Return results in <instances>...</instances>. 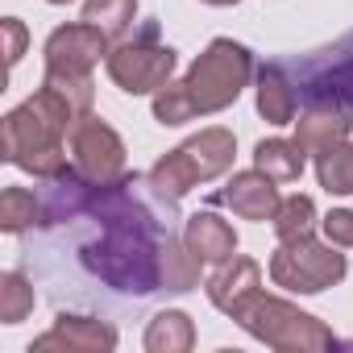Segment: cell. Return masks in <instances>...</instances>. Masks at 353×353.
Masks as SVG:
<instances>
[{
  "instance_id": "1",
  "label": "cell",
  "mask_w": 353,
  "mask_h": 353,
  "mask_svg": "<svg viewBox=\"0 0 353 353\" xmlns=\"http://www.w3.org/2000/svg\"><path fill=\"white\" fill-rule=\"evenodd\" d=\"M133 179L125 174L121 183H108L92 200V216L104 225L100 241L83 245V266L104 279L117 291L129 295H154L162 283V250H166V225L129 192Z\"/></svg>"
},
{
  "instance_id": "2",
  "label": "cell",
  "mask_w": 353,
  "mask_h": 353,
  "mask_svg": "<svg viewBox=\"0 0 353 353\" xmlns=\"http://www.w3.org/2000/svg\"><path fill=\"white\" fill-rule=\"evenodd\" d=\"M254 75V59L241 42L233 38H216L208 42V50L192 63V71L179 83H166L154 96V121L158 125H188L196 117H212L221 108H229Z\"/></svg>"
},
{
  "instance_id": "3",
  "label": "cell",
  "mask_w": 353,
  "mask_h": 353,
  "mask_svg": "<svg viewBox=\"0 0 353 353\" xmlns=\"http://www.w3.org/2000/svg\"><path fill=\"white\" fill-rule=\"evenodd\" d=\"M75 108L54 92V88H38L26 104H17L5 125H0V150L5 162L21 166L34 179H54L67 170V150L63 137H71L75 129Z\"/></svg>"
},
{
  "instance_id": "4",
  "label": "cell",
  "mask_w": 353,
  "mask_h": 353,
  "mask_svg": "<svg viewBox=\"0 0 353 353\" xmlns=\"http://www.w3.org/2000/svg\"><path fill=\"white\" fill-rule=\"evenodd\" d=\"M233 154H237V137L221 125L212 129H200L196 137H188L179 150H170L166 158H158L145 174V183L158 200L174 204L183 200L196 183H208L216 174H225L233 166Z\"/></svg>"
},
{
  "instance_id": "5",
  "label": "cell",
  "mask_w": 353,
  "mask_h": 353,
  "mask_svg": "<svg viewBox=\"0 0 353 353\" xmlns=\"http://www.w3.org/2000/svg\"><path fill=\"white\" fill-rule=\"evenodd\" d=\"M233 320L258 336L262 345L279 349V353H324V349H336V336L328 324H320L316 316L299 312L295 303L279 299V295H266V291H254L237 312Z\"/></svg>"
},
{
  "instance_id": "6",
  "label": "cell",
  "mask_w": 353,
  "mask_h": 353,
  "mask_svg": "<svg viewBox=\"0 0 353 353\" xmlns=\"http://www.w3.org/2000/svg\"><path fill=\"white\" fill-rule=\"evenodd\" d=\"M349 262L341 254V245L332 241H316L299 237V241H279V250L270 254V283L295 295H316L324 287H336L345 279Z\"/></svg>"
},
{
  "instance_id": "7",
  "label": "cell",
  "mask_w": 353,
  "mask_h": 353,
  "mask_svg": "<svg viewBox=\"0 0 353 353\" xmlns=\"http://www.w3.org/2000/svg\"><path fill=\"white\" fill-rule=\"evenodd\" d=\"M104 67H108V75H112V83L121 92H129V96H158L170 83L174 67H179V54H174L170 46H162L154 26H150L141 38L117 42L112 54L104 59Z\"/></svg>"
},
{
  "instance_id": "8",
  "label": "cell",
  "mask_w": 353,
  "mask_h": 353,
  "mask_svg": "<svg viewBox=\"0 0 353 353\" xmlns=\"http://www.w3.org/2000/svg\"><path fill=\"white\" fill-rule=\"evenodd\" d=\"M71 166L96 188L121 183L125 179V141L117 137L112 125H104L96 112H88L71 129Z\"/></svg>"
},
{
  "instance_id": "9",
  "label": "cell",
  "mask_w": 353,
  "mask_h": 353,
  "mask_svg": "<svg viewBox=\"0 0 353 353\" xmlns=\"http://www.w3.org/2000/svg\"><path fill=\"white\" fill-rule=\"evenodd\" d=\"M112 38L88 21H71V26H59L50 38H46V71H63V75H92L100 59L112 54Z\"/></svg>"
},
{
  "instance_id": "10",
  "label": "cell",
  "mask_w": 353,
  "mask_h": 353,
  "mask_svg": "<svg viewBox=\"0 0 353 353\" xmlns=\"http://www.w3.org/2000/svg\"><path fill=\"white\" fill-rule=\"evenodd\" d=\"M295 88L307 104H341L353 112V38H345L336 50H324L320 59H312L299 71Z\"/></svg>"
},
{
  "instance_id": "11",
  "label": "cell",
  "mask_w": 353,
  "mask_h": 353,
  "mask_svg": "<svg viewBox=\"0 0 353 353\" xmlns=\"http://www.w3.org/2000/svg\"><path fill=\"white\" fill-rule=\"evenodd\" d=\"M216 204H225L241 221H274L283 196H279V188H274L270 174L254 166V170H237L233 174V179L216 192Z\"/></svg>"
},
{
  "instance_id": "12",
  "label": "cell",
  "mask_w": 353,
  "mask_h": 353,
  "mask_svg": "<svg viewBox=\"0 0 353 353\" xmlns=\"http://www.w3.org/2000/svg\"><path fill=\"white\" fill-rule=\"evenodd\" d=\"M30 349H67V353H108L117 349V328L96 316H59L50 332L34 336Z\"/></svg>"
},
{
  "instance_id": "13",
  "label": "cell",
  "mask_w": 353,
  "mask_h": 353,
  "mask_svg": "<svg viewBox=\"0 0 353 353\" xmlns=\"http://www.w3.org/2000/svg\"><path fill=\"white\" fill-rule=\"evenodd\" d=\"M353 129V112L341 104H307L295 121V141L303 145V154H328L332 145L349 141Z\"/></svg>"
},
{
  "instance_id": "14",
  "label": "cell",
  "mask_w": 353,
  "mask_h": 353,
  "mask_svg": "<svg viewBox=\"0 0 353 353\" xmlns=\"http://www.w3.org/2000/svg\"><path fill=\"white\" fill-rule=\"evenodd\" d=\"M183 245L200 266H221L237 254V233L216 212H192L183 225Z\"/></svg>"
},
{
  "instance_id": "15",
  "label": "cell",
  "mask_w": 353,
  "mask_h": 353,
  "mask_svg": "<svg viewBox=\"0 0 353 353\" xmlns=\"http://www.w3.org/2000/svg\"><path fill=\"white\" fill-rule=\"evenodd\" d=\"M254 291H262V266L245 254H233L229 262H221L208 279V299L212 307H221L225 316H233Z\"/></svg>"
},
{
  "instance_id": "16",
  "label": "cell",
  "mask_w": 353,
  "mask_h": 353,
  "mask_svg": "<svg viewBox=\"0 0 353 353\" xmlns=\"http://www.w3.org/2000/svg\"><path fill=\"white\" fill-rule=\"evenodd\" d=\"M295 104H299V92L287 79V71L274 63L262 67L258 71V112L270 125H295Z\"/></svg>"
},
{
  "instance_id": "17",
  "label": "cell",
  "mask_w": 353,
  "mask_h": 353,
  "mask_svg": "<svg viewBox=\"0 0 353 353\" xmlns=\"http://www.w3.org/2000/svg\"><path fill=\"white\" fill-rule=\"evenodd\" d=\"M192 345H196V324L179 307L158 312L150 320V328H145V349L150 353H188Z\"/></svg>"
},
{
  "instance_id": "18",
  "label": "cell",
  "mask_w": 353,
  "mask_h": 353,
  "mask_svg": "<svg viewBox=\"0 0 353 353\" xmlns=\"http://www.w3.org/2000/svg\"><path fill=\"white\" fill-rule=\"evenodd\" d=\"M254 166L266 170L274 183H295L303 174V145L287 141V137H266L254 150Z\"/></svg>"
},
{
  "instance_id": "19",
  "label": "cell",
  "mask_w": 353,
  "mask_h": 353,
  "mask_svg": "<svg viewBox=\"0 0 353 353\" xmlns=\"http://www.w3.org/2000/svg\"><path fill=\"white\" fill-rule=\"evenodd\" d=\"M83 21L104 30L112 42H125L137 21V0H83Z\"/></svg>"
},
{
  "instance_id": "20",
  "label": "cell",
  "mask_w": 353,
  "mask_h": 353,
  "mask_svg": "<svg viewBox=\"0 0 353 353\" xmlns=\"http://www.w3.org/2000/svg\"><path fill=\"white\" fill-rule=\"evenodd\" d=\"M274 237L279 241H299V237H312L316 233V204H312V196H287L283 204H279V212H274Z\"/></svg>"
},
{
  "instance_id": "21",
  "label": "cell",
  "mask_w": 353,
  "mask_h": 353,
  "mask_svg": "<svg viewBox=\"0 0 353 353\" xmlns=\"http://www.w3.org/2000/svg\"><path fill=\"white\" fill-rule=\"evenodd\" d=\"M316 174H320V188L328 196H353V141H341L328 154H320Z\"/></svg>"
},
{
  "instance_id": "22",
  "label": "cell",
  "mask_w": 353,
  "mask_h": 353,
  "mask_svg": "<svg viewBox=\"0 0 353 353\" xmlns=\"http://www.w3.org/2000/svg\"><path fill=\"white\" fill-rule=\"evenodd\" d=\"M30 225H42V200L26 188H5L0 192V229L26 233Z\"/></svg>"
},
{
  "instance_id": "23",
  "label": "cell",
  "mask_w": 353,
  "mask_h": 353,
  "mask_svg": "<svg viewBox=\"0 0 353 353\" xmlns=\"http://www.w3.org/2000/svg\"><path fill=\"white\" fill-rule=\"evenodd\" d=\"M34 303H38V295H34L26 274H17V270L0 274V320H5V324H21L34 312Z\"/></svg>"
},
{
  "instance_id": "24",
  "label": "cell",
  "mask_w": 353,
  "mask_h": 353,
  "mask_svg": "<svg viewBox=\"0 0 353 353\" xmlns=\"http://www.w3.org/2000/svg\"><path fill=\"white\" fill-rule=\"evenodd\" d=\"M46 88H54L71 108H75V117H88L92 112V100H96V88H92V75H63V71H46V79H42Z\"/></svg>"
},
{
  "instance_id": "25",
  "label": "cell",
  "mask_w": 353,
  "mask_h": 353,
  "mask_svg": "<svg viewBox=\"0 0 353 353\" xmlns=\"http://www.w3.org/2000/svg\"><path fill=\"white\" fill-rule=\"evenodd\" d=\"M320 229H324V237H328L332 245L349 250V245H353V208H332V212L320 221Z\"/></svg>"
},
{
  "instance_id": "26",
  "label": "cell",
  "mask_w": 353,
  "mask_h": 353,
  "mask_svg": "<svg viewBox=\"0 0 353 353\" xmlns=\"http://www.w3.org/2000/svg\"><path fill=\"white\" fill-rule=\"evenodd\" d=\"M0 30H5V59H9V67H17L21 54H26L30 34H26V26H21L17 17H5V21H0Z\"/></svg>"
},
{
  "instance_id": "27",
  "label": "cell",
  "mask_w": 353,
  "mask_h": 353,
  "mask_svg": "<svg viewBox=\"0 0 353 353\" xmlns=\"http://www.w3.org/2000/svg\"><path fill=\"white\" fill-rule=\"evenodd\" d=\"M204 5H216V9H229V5H237V0H204Z\"/></svg>"
},
{
  "instance_id": "28",
  "label": "cell",
  "mask_w": 353,
  "mask_h": 353,
  "mask_svg": "<svg viewBox=\"0 0 353 353\" xmlns=\"http://www.w3.org/2000/svg\"><path fill=\"white\" fill-rule=\"evenodd\" d=\"M46 5H71V0H46Z\"/></svg>"
}]
</instances>
